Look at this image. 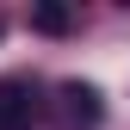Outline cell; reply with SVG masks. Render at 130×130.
Returning a JSON list of instances; mask_svg holds the SVG:
<instances>
[{"instance_id":"cell-3","label":"cell","mask_w":130,"mask_h":130,"mask_svg":"<svg viewBox=\"0 0 130 130\" xmlns=\"http://www.w3.org/2000/svg\"><path fill=\"white\" fill-rule=\"evenodd\" d=\"M31 31H43V37H62V31H74V6H62V0H43V6H31Z\"/></svg>"},{"instance_id":"cell-1","label":"cell","mask_w":130,"mask_h":130,"mask_svg":"<svg viewBox=\"0 0 130 130\" xmlns=\"http://www.w3.org/2000/svg\"><path fill=\"white\" fill-rule=\"evenodd\" d=\"M105 105H99V87L87 80H62L56 87V130H99Z\"/></svg>"},{"instance_id":"cell-2","label":"cell","mask_w":130,"mask_h":130,"mask_svg":"<svg viewBox=\"0 0 130 130\" xmlns=\"http://www.w3.org/2000/svg\"><path fill=\"white\" fill-rule=\"evenodd\" d=\"M0 130H37V87L25 74L0 80Z\"/></svg>"}]
</instances>
